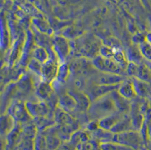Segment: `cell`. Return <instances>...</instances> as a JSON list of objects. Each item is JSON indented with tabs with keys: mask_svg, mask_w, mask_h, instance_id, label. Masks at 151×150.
Wrapping results in <instances>:
<instances>
[{
	"mask_svg": "<svg viewBox=\"0 0 151 150\" xmlns=\"http://www.w3.org/2000/svg\"><path fill=\"white\" fill-rule=\"evenodd\" d=\"M110 94L100 97L91 103L87 112L89 118L92 120L98 121L113 114L116 106Z\"/></svg>",
	"mask_w": 151,
	"mask_h": 150,
	"instance_id": "obj_1",
	"label": "cell"
},
{
	"mask_svg": "<svg viewBox=\"0 0 151 150\" xmlns=\"http://www.w3.org/2000/svg\"><path fill=\"white\" fill-rule=\"evenodd\" d=\"M7 114L12 116L16 122L25 123L31 118L26 109L25 103L20 101H15L12 103L7 109Z\"/></svg>",
	"mask_w": 151,
	"mask_h": 150,
	"instance_id": "obj_2",
	"label": "cell"
},
{
	"mask_svg": "<svg viewBox=\"0 0 151 150\" xmlns=\"http://www.w3.org/2000/svg\"><path fill=\"white\" fill-rule=\"evenodd\" d=\"M24 103L28 112L31 118L36 119L48 116L49 113V108L45 103L42 101H26Z\"/></svg>",
	"mask_w": 151,
	"mask_h": 150,
	"instance_id": "obj_3",
	"label": "cell"
},
{
	"mask_svg": "<svg viewBox=\"0 0 151 150\" xmlns=\"http://www.w3.org/2000/svg\"><path fill=\"white\" fill-rule=\"evenodd\" d=\"M116 88L115 85H95L91 88L87 93H86L89 97L91 102L103 96L109 94L113 92Z\"/></svg>",
	"mask_w": 151,
	"mask_h": 150,
	"instance_id": "obj_4",
	"label": "cell"
},
{
	"mask_svg": "<svg viewBox=\"0 0 151 150\" xmlns=\"http://www.w3.org/2000/svg\"><path fill=\"white\" fill-rule=\"evenodd\" d=\"M54 120L59 125H78L75 118L68 112L57 106L55 111Z\"/></svg>",
	"mask_w": 151,
	"mask_h": 150,
	"instance_id": "obj_5",
	"label": "cell"
},
{
	"mask_svg": "<svg viewBox=\"0 0 151 150\" xmlns=\"http://www.w3.org/2000/svg\"><path fill=\"white\" fill-rule=\"evenodd\" d=\"M57 106L70 112L78 108V104L75 98L68 92L60 96Z\"/></svg>",
	"mask_w": 151,
	"mask_h": 150,
	"instance_id": "obj_6",
	"label": "cell"
},
{
	"mask_svg": "<svg viewBox=\"0 0 151 150\" xmlns=\"http://www.w3.org/2000/svg\"><path fill=\"white\" fill-rule=\"evenodd\" d=\"M58 68L55 61H48L44 62L42 66L41 77L44 81L47 82H52L57 77Z\"/></svg>",
	"mask_w": 151,
	"mask_h": 150,
	"instance_id": "obj_7",
	"label": "cell"
},
{
	"mask_svg": "<svg viewBox=\"0 0 151 150\" xmlns=\"http://www.w3.org/2000/svg\"><path fill=\"white\" fill-rule=\"evenodd\" d=\"M90 139L88 132L85 130H77L71 134L69 142L74 147L76 148V150H78L83 143L87 142Z\"/></svg>",
	"mask_w": 151,
	"mask_h": 150,
	"instance_id": "obj_8",
	"label": "cell"
},
{
	"mask_svg": "<svg viewBox=\"0 0 151 150\" xmlns=\"http://www.w3.org/2000/svg\"><path fill=\"white\" fill-rule=\"evenodd\" d=\"M93 64L95 67L99 70L107 73L112 74L117 72L118 70V66L113 62L104 58L99 57L95 59Z\"/></svg>",
	"mask_w": 151,
	"mask_h": 150,
	"instance_id": "obj_9",
	"label": "cell"
},
{
	"mask_svg": "<svg viewBox=\"0 0 151 150\" xmlns=\"http://www.w3.org/2000/svg\"><path fill=\"white\" fill-rule=\"evenodd\" d=\"M53 87L50 82L44 81L40 82L36 89V95L42 101L48 99L51 96Z\"/></svg>",
	"mask_w": 151,
	"mask_h": 150,
	"instance_id": "obj_10",
	"label": "cell"
},
{
	"mask_svg": "<svg viewBox=\"0 0 151 150\" xmlns=\"http://www.w3.org/2000/svg\"><path fill=\"white\" fill-rule=\"evenodd\" d=\"M69 93L75 98L78 104V107L82 111H88L91 102L86 93L78 91H70Z\"/></svg>",
	"mask_w": 151,
	"mask_h": 150,
	"instance_id": "obj_11",
	"label": "cell"
},
{
	"mask_svg": "<svg viewBox=\"0 0 151 150\" xmlns=\"http://www.w3.org/2000/svg\"><path fill=\"white\" fill-rule=\"evenodd\" d=\"M120 78L116 75H113L111 73H103L99 75L96 79L95 85H114L119 82Z\"/></svg>",
	"mask_w": 151,
	"mask_h": 150,
	"instance_id": "obj_12",
	"label": "cell"
},
{
	"mask_svg": "<svg viewBox=\"0 0 151 150\" xmlns=\"http://www.w3.org/2000/svg\"><path fill=\"white\" fill-rule=\"evenodd\" d=\"M15 121L9 114L2 115L1 118V131L2 134H9L15 127Z\"/></svg>",
	"mask_w": 151,
	"mask_h": 150,
	"instance_id": "obj_13",
	"label": "cell"
},
{
	"mask_svg": "<svg viewBox=\"0 0 151 150\" xmlns=\"http://www.w3.org/2000/svg\"><path fill=\"white\" fill-rule=\"evenodd\" d=\"M119 120V117L116 115L111 114L106 116L103 119L98 120V124L100 128L102 129L110 131L117 124Z\"/></svg>",
	"mask_w": 151,
	"mask_h": 150,
	"instance_id": "obj_14",
	"label": "cell"
},
{
	"mask_svg": "<svg viewBox=\"0 0 151 150\" xmlns=\"http://www.w3.org/2000/svg\"><path fill=\"white\" fill-rule=\"evenodd\" d=\"M46 146H47L46 136L37 132L35 138L34 150H43Z\"/></svg>",
	"mask_w": 151,
	"mask_h": 150,
	"instance_id": "obj_15",
	"label": "cell"
},
{
	"mask_svg": "<svg viewBox=\"0 0 151 150\" xmlns=\"http://www.w3.org/2000/svg\"><path fill=\"white\" fill-rule=\"evenodd\" d=\"M100 150H127L124 145L112 143L109 141L99 143Z\"/></svg>",
	"mask_w": 151,
	"mask_h": 150,
	"instance_id": "obj_16",
	"label": "cell"
},
{
	"mask_svg": "<svg viewBox=\"0 0 151 150\" xmlns=\"http://www.w3.org/2000/svg\"><path fill=\"white\" fill-rule=\"evenodd\" d=\"M36 127L37 129L41 130L45 129L46 128H49L51 125H53L55 121H52L50 120H48L47 117H40L38 119H36Z\"/></svg>",
	"mask_w": 151,
	"mask_h": 150,
	"instance_id": "obj_17",
	"label": "cell"
},
{
	"mask_svg": "<svg viewBox=\"0 0 151 150\" xmlns=\"http://www.w3.org/2000/svg\"><path fill=\"white\" fill-rule=\"evenodd\" d=\"M47 144L49 149H55L60 145V139L55 133L49 134L46 136Z\"/></svg>",
	"mask_w": 151,
	"mask_h": 150,
	"instance_id": "obj_18",
	"label": "cell"
},
{
	"mask_svg": "<svg viewBox=\"0 0 151 150\" xmlns=\"http://www.w3.org/2000/svg\"><path fill=\"white\" fill-rule=\"evenodd\" d=\"M32 85L27 79H24L20 81L18 85V90L22 94H28L32 90Z\"/></svg>",
	"mask_w": 151,
	"mask_h": 150,
	"instance_id": "obj_19",
	"label": "cell"
},
{
	"mask_svg": "<svg viewBox=\"0 0 151 150\" xmlns=\"http://www.w3.org/2000/svg\"><path fill=\"white\" fill-rule=\"evenodd\" d=\"M78 150H100L99 144H97L95 140L89 139L83 143Z\"/></svg>",
	"mask_w": 151,
	"mask_h": 150,
	"instance_id": "obj_20",
	"label": "cell"
},
{
	"mask_svg": "<svg viewBox=\"0 0 151 150\" xmlns=\"http://www.w3.org/2000/svg\"><path fill=\"white\" fill-rule=\"evenodd\" d=\"M73 69L76 73L84 74L88 71V65L86 61H78L75 63L73 66Z\"/></svg>",
	"mask_w": 151,
	"mask_h": 150,
	"instance_id": "obj_21",
	"label": "cell"
},
{
	"mask_svg": "<svg viewBox=\"0 0 151 150\" xmlns=\"http://www.w3.org/2000/svg\"><path fill=\"white\" fill-rule=\"evenodd\" d=\"M69 67L66 65L64 64L58 67L57 75L56 77L57 78V80L60 81H65L69 75Z\"/></svg>",
	"mask_w": 151,
	"mask_h": 150,
	"instance_id": "obj_22",
	"label": "cell"
},
{
	"mask_svg": "<svg viewBox=\"0 0 151 150\" xmlns=\"http://www.w3.org/2000/svg\"><path fill=\"white\" fill-rule=\"evenodd\" d=\"M29 68L36 74L41 76L42 72V66L40 64V62L37 61H32L29 64Z\"/></svg>",
	"mask_w": 151,
	"mask_h": 150,
	"instance_id": "obj_23",
	"label": "cell"
},
{
	"mask_svg": "<svg viewBox=\"0 0 151 150\" xmlns=\"http://www.w3.org/2000/svg\"><path fill=\"white\" fill-rule=\"evenodd\" d=\"M99 128H100L99 126L98 121L97 120H92L90 123L87 125V131L91 133L96 131V130L98 129Z\"/></svg>",
	"mask_w": 151,
	"mask_h": 150,
	"instance_id": "obj_24",
	"label": "cell"
}]
</instances>
